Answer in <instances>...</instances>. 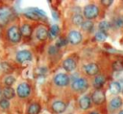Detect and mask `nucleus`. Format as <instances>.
<instances>
[{
	"mask_svg": "<svg viewBox=\"0 0 123 114\" xmlns=\"http://www.w3.org/2000/svg\"><path fill=\"white\" fill-rule=\"evenodd\" d=\"M99 12H100L99 6L96 4H93V3L87 4L83 8V15L86 20L93 21L94 19H96L98 17Z\"/></svg>",
	"mask_w": 123,
	"mask_h": 114,
	"instance_id": "1",
	"label": "nucleus"
},
{
	"mask_svg": "<svg viewBox=\"0 0 123 114\" xmlns=\"http://www.w3.org/2000/svg\"><path fill=\"white\" fill-rule=\"evenodd\" d=\"M70 87L74 92L85 93L89 87V82L85 77H79L73 80V81L70 83Z\"/></svg>",
	"mask_w": 123,
	"mask_h": 114,
	"instance_id": "2",
	"label": "nucleus"
},
{
	"mask_svg": "<svg viewBox=\"0 0 123 114\" xmlns=\"http://www.w3.org/2000/svg\"><path fill=\"white\" fill-rule=\"evenodd\" d=\"M7 37L10 42L17 44L22 39V34L20 31V28L17 25H12L7 30Z\"/></svg>",
	"mask_w": 123,
	"mask_h": 114,
	"instance_id": "3",
	"label": "nucleus"
},
{
	"mask_svg": "<svg viewBox=\"0 0 123 114\" xmlns=\"http://www.w3.org/2000/svg\"><path fill=\"white\" fill-rule=\"evenodd\" d=\"M53 82L58 87H65L70 83V77L66 73H58L53 77Z\"/></svg>",
	"mask_w": 123,
	"mask_h": 114,
	"instance_id": "4",
	"label": "nucleus"
},
{
	"mask_svg": "<svg viewBox=\"0 0 123 114\" xmlns=\"http://www.w3.org/2000/svg\"><path fill=\"white\" fill-rule=\"evenodd\" d=\"M16 96L20 99H25V98H28L30 95H31V92H32V87L31 85L28 83V82H21L17 85L16 87Z\"/></svg>",
	"mask_w": 123,
	"mask_h": 114,
	"instance_id": "5",
	"label": "nucleus"
},
{
	"mask_svg": "<svg viewBox=\"0 0 123 114\" xmlns=\"http://www.w3.org/2000/svg\"><path fill=\"white\" fill-rule=\"evenodd\" d=\"M123 105V98L121 96H114L111 98V100L108 103V109L111 111V113H113L114 111H119Z\"/></svg>",
	"mask_w": 123,
	"mask_h": 114,
	"instance_id": "6",
	"label": "nucleus"
},
{
	"mask_svg": "<svg viewBox=\"0 0 123 114\" xmlns=\"http://www.w3.org/2000/svg\"><path fill=\"white\" fill-rule=\"evenodd\" d=\"M83 71H84V73L86 76H89V77H95L98 74H100L99 73L100 72V69H99L98 64L96 62H93V61H90V62L86 63L83 66Z\"/></svg>",
	"mask_w": 123,
	"mask_h": 114,
	"instance_id": "7",
	"label": "nucleus"
},
{
	"mask_svg": "<svg viewBox=\"0 0 123 114\" xmlns=\"http://www.w3.org/2000/svg\"><path fill=\"white\" fill-rule=\"evenodd\" d=\"M66 39L72 45H79L83 41V34L78 30H70L67 34Z\"/></svg>",
	"mask_w": 123,
	"mask_h": 114,
	"instance_id": "8",
	"label": "nucleus"
},
{
	"mask_svg": "<svg viewBox=\"0 0 123 114\" xmlns=\"http://www.w3.org/2000/svg\"><path fill=\"white\" fill-rule=\"evenodd\" d=\"M90 98L92 103L95 105H102L106 103V94L103 90H93Z\"/></svg>",
	"mask_w": 123,
	"mask_h": 114,
	"instance_id": "9",
	"label": "nucleus"
},
{
	"mask_svg": "<svg viewBox=\"0 0 123 114\" xmlns=\"http://www.w3.org/2000/svg\"><path fill=\"white\" fill-rule=\"evenodd\" d=\"M15 59L17 62H20V63H23V62H26V61H30L33 59V54L31 51L29 50H20L16 53L15 55Z\"/></svg>",
	"mask_w": 123,
	"mask_h": 114,
	"instance_id": "10",
	"label": "nucleus"
},
{
	"mask_svg": "<svg viewBox=\"0 0 123 114\" xmlns=\"http://www.w3.org/2000/svg\"><path fill=\"white\" fill-rule=\"evenodd\" d=\"M106 81H107L106 76L103 74H98L97 76L93 77L91 84H92V87L94 88V90H102Z\"/></svg>",
	"mask_w": 123,
	"mask_h": 114,
	"instance_id": "11",
	"label": "nucleus"
},
{
	"mask_svg": "<svg viewBox=\"0 0 123 114\" xmlns=\"http://www.w3.org/2000/svg\"><path fill=\"white\" fill-rule=\"evenodd\" d=\"M91 104H92V101L89 95H83L78 100V105L81 110L84 111L88 110L91 107Z\"/></svg>",
	"mask_w": 123,
	"mask_h": 114,
	"instance_id": "12",
	"label": "nucleus"
},
{
	"mask_svg": "<svg viewBox=\"0 0 123 114\" xmlns=\"http://www.w3.org/2000/svg\"><path fill=\"white\" fill-rule=\"evenodd\" d=\"M35 35H36V38L39 41H46L50 35L49 34V30L43 26H39L36 29V32H35Z\"/></svg>",
	"mask_w": 123,
	"mask_h": 114,
	"instance_id": "13",
	"label": "nucleus"
},
{
	"mask_svg": "<svg viewBox=\"0 0 123 114\" xmlns=\"http://www.w3.org/2000/svg\"><path fill=\"white\" fill-rule=\"evenodd\" d=\"M62 67H63V69L66 72L71 73V72L76 70V68H77V61L73 57H66V58H64L62 60Z\"/></svg>",
	"mask_w": 123,
	"mask_h": 114,
	"instance_id": "14",
	"label": "nucleus"
},
{
	"mask_svg": "<svg viewBox=\"0 0 123 114\" xmlns=\"http://www.w3.org/2000/svg\"><path fill=\"white\" fill-rule=\"evenodd\" d=\"M66 108H67L66 103H65L63 101H62V100H57V101L53 102L52 104H51V109H52V111L55 112V113H57V114H62V113H63V112L66 110Z\"/></svg>",
	"mask_w": 123,
	"mask_h": 114,
	"instance_id": "15",
	"label": "nucleus"
},
{
	"mask_svg": "<svg viewBox=\"0 0 123 114\" xmlns=\"http://www.w3.org/2000/svg\"><path fill=\"white\" fill-rule=\"evenodd\" d=\"M122 84L117 81V80H113L111 82L110 86H109V90L110 93L114 97V96H119L120 93H122Z\"/></svg>",
	"mask_w": 123,
	"mask_h": 114,
	"instance_id": "16",
	"label": "nucleus"
},
{
	"mask_svg": "<svg viewBox=\"0 0 123 114\" xmlns=\"http://www.w3.org/2000/svg\"><path fill=\"white\" fill-rule=\"evenodd\" d=\"M2 95H3V98L7 100H12L16 95V92L12 86H4L2 88Z\"/></svg>",
	"mask_w": 123,
	"mask_h": 114,
	"instance_id": "17",
	"label": "nucleus"
},
{
	"mask_svg": "<svg viewBox=\"0 0 123 114\" xmlns=\"http://www.w3.org/2000/svg\"><path fill=\"white\" fill-rule=\"evenodd\" d=\"M85 20H86V19H85L84 15L81 14L80 12L74 13V14L72 15V17H71V23H72L74 26H76V27H81Z\"/></svg>",
	"mask_w": 123,
	"mask_h": 114,
	"instance_id": "18",
	"label": "nucleus"
},
{
	"mask_svg": "<svg viewBox=\"0 0 123 114\" xmlns=\"http://www.w3.org/2000/svg\"><path fill=\"white\" fill-rule=\"evenodd\" d=\"M41 105L38 103H32L27 107V114H39Z\"/></svg>",
	"mask_w": 123,
	"mask_h": 114,
	"instance_id": "19",
	"label": "nucleus"
},
{
	"mask_svg": "<svg viewBox=\"0 0 123 114\" xmlns=\"http://www.w3.org/2000/svg\"><path fill=\"white\" fill-rule=\"evenodd\" d=\"M94 29V22L91 20H85L81 26V30L86 34H89Z\"/></svg>",
	"mask_w": 123,
	"mask_h": 114,
	"instance_id": "20",
	"label": "nucleus"
},
{
	"mask_svg": "<svg viewBox=\"0 0 123 114\" xmlns=\"http://www.w3.org/2000/svg\"><path fill=\"white\" fill-rule=\"evenodd\" d=\"M111 27H112L111 26V22H110L108 20H101L98 23V31L104 32L106 34H108V32L111 30Z\"/></svg>",
	"mask_w": 123,
	"mask_h": 114,
	"instance_id": "21",
	"label": "nucleus"
},
{
	"mask_svg": "<svg viewBox=\"0 0 123 114\" xmlns=\"http://www.w3.org/2000/svg\"><path fill=\"white\" fill-rule=\"evenodd\" d=\"M20 31H21V34H22V36L24 37H29L32 35V33H33V30H32V27L30 24L28 23H23L20 27Z\"/></svg>",
	"mask_w": 123,
	"mask_h": 114,
	"instance_id": "22",
	"label": "nucleus"
},
{
	"mask_svg": "<svg viewBox=\"0 0 123 114\" xmlns=\"http://www.w3.org/2000/svg\"><path fill=\"white\" fill-rule=\"evenodd\" d=\"M111 26L115 29H123V14L115 16L112 19Z\"/></svg>",
	"mask_w": 123,
	"mask_h": 114,
	"instance_id": "23",
	"label": "nucleus"
},
{
	"mask_svg": "<svg viewBox=\"0 0 123 114\" xmlns=\"http://www.w3.org/2000/svg\"><path fill=\"white\" fill-rule=\"evenodd\" d=\"M108 37V34L101 32V31H96L94 34V39L97 42H104Z\"/></svg>",
	"mask_w": 123,
	"mask_h": 114,
	"instance_id": "24",
	"label": "nucleus"
},
{
	"mask_svg": "<svg viewBox=\"0 0 123 114\" xmlns=\"http://www.w3.org/2000/svg\"><path fill=\"white\" fill-rule=\"evenodd\" d=\"M111 68L114 72H121L123 70V61L120 59H116L112 62Z\"/></svg>",
	"mask_w": 123,
	"mask_h": 114,
	"instance_id": "25",
	"label": "nucleus"
},
{
	"mask_svg": "<svg viewBox=\"0 0 123 114\" xmlns=\"http://www.w3.org/2000/svg\"><path fill=\"white\" fill-rule=\"evenodd\" d=\"M14 82H15V77H13L12 75H7L4 77L3 83L5 84V86H12Z\"/></svg>",
	"mask_w": 123,
	"mask_h": 114,
	"instance_id": "26",
	"label": "nucleus"
},
{
	"mask_svg": "<svg viewBox=\"0 0 123 114\" xmlns=\"http://www.w3.org/2000/svg\"><path fill=\"white\" fill-rule=\"evenodd\" d=\"M49 34H50V35L52 37H57L59 35V34H60V27H59V25H57V24L52 25L50 27V29H49Z\"/></svg>",
	"mask_w": 123,
	"mask_h": 114,
	"instance_id": "27",
	"label": "nucleus"
},
{
	"mask_svg": "<svg viewBox=\"0 0 123 114\" xmlns=\"http://www.w3.org/2000/svg\"><path fill=\"white\" fill-rule=\"evenodd\" d=\"M11 106V103H10V100H7L5 98H2L0 99V108L2 110H8Z\"/></svg>",
	"mask_w": 123,
	"mask_h": 114,
	"instance_id": "28",
	"label": "nucleus"
},
{
	"mask_svg": "<svg viewBox=\"0 0 123 114\" xmlns=\"http://www.w3.org/2000/svg\"><path fill=\"white\" fill-rule=\"evenodd\" d=\"M1 68L7 74L12 72V67L11 66V64L9 62H1Z\"/></svg>",
	"mask_w": 123,
	"mask_h": 114,
	"instance_id": "29",
	"label": "nucleus"
},
{
	"mask_svg": "<svg viewBox=\"0 0 123 114\" xmlns=\"http://www.w3.org/2000/svg\"><path fill=\"white\" fill-rule=\"evenodd\" d=\"M66 42H68L67 39H65V38H63V37H59L58 40L56 41V44H55V45H56L58 48H62V47H63V46L66 44Z\"/></svg>",
	"mask_w": 123,
	"mask_h": 114,
	"instance_id": "30",
	"label": "nucleus"
},
{
	"mask_svg": "<svg viewBox=\"0 0 123 114\" xmlns=\"http://www.w3.org/2000/svg\"><path fill=\"white\" fill-rule=\"evenodd\" d=\"M58 52H59V48L56 45H51L48 49V53L50 56H55L58 54Z\"/></svg>",
	"mask_w": 123,
	"mask_h": 114,
	"instance_id": "31",
	"label": "nucleus"
},
{
	"mask_svg": "<svg viewBox=\"0 0 123 114\" xmlns=\"http://www.w3.org/2000/svg\"><path fill=\"white\" fill-rule=\"evenodd\" d=\"M100 2H101V4H102L104 7H109V6L112 5V3H113V1H111V0H102V1H100Z\"/></svg>",
	"mask_w": 123,
	"mask_h": 114,
	"instance_id": "32",
	"label": "nucleus"
},
{
	"mask_svg": "<svg viewBox=\"0 0 123 114\" xmlns=\"http://www.w3.org/2000/svg\"><path fill=\"white\" fill-rule=\"evenodd\" d=\"M87 114H100V112H98V111H96V110H92V111L88 112Z\"/></svg>",
	"mask_w": 123,
	"mask_h": 114,
	"instance_id": "33",
	"label": "nucleus"
},
{
	"mask_svg": "<svg viewBox=\"0 0 123 114\" xmlns=\"http://www.w3.org/2000/svg\"><path fill=\"white\" fill-rule=\"evenodd\" d=\"M117 114H123V109H120V110L117 112Z\"/></svg>",
	"mask_w": 123,
	"mask_h": 114,
	"instance_id": "34",
	"label": "nucleus"
},
{
	"mask_svg": "<svg viewBox=\"0 0 123 114\" xmlns=\"http://www.w3.org/2000/svg\"><path fill=\"white\" fill-rule=\"evenodd\" d=\"M1 97H3V95H2V89L0 88V99H2Z\"/></svg>",
	"mask_w": 123,
	"mask_h": 114,
	"instance_id": "35",
	"label": "nucleus"
},
{
	"mask_svg": "<svg viewBox=\"0 0 123 114\" xmlns=\"http://www.w3.org/2000/svg\"><path fill=\"white\" fill-rule=\"evenodd\" d=\"M108 114H114V113H111V112H110V113H108Z\"/></svg>",
	"mask_w": 123,
	"mask_h": 114,
	"instance_id": "36",
	"label": "nucleus"
},
{
	"mask_svg": "<svg viewBox=\"0 0 123 114\" xmlns=\"http://www.w3.org/2000/svg\"><path fill=\"white\" fill-rule=\"evenodd\" d=\"M122 94H123V86H122Z\"/></svg>",
	"mask_w": 123,
	"mask_h": 114,
	"instance_id": "37",
	"label": "nucleus"
}]
</instances>
